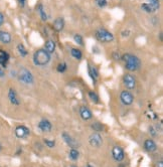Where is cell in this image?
Returning a JSON list of instances; mask_svg holds the SVG:
<instances>
[{
    "instance_id": "obj_1",
    "label": "cell",
    "mask_w": 163,
    "mask_h": 167,
    "mask_svg": "<svg viewBox=\"0 0 163 167\" xmlns=\"http://www.w3.org/2000/svg\"><path fill=\"white\" fill-rule=\"evenodd\" d=\"M121 59H123L125 62V68L130 71H138L141 67V61L139 58L134 55H131V53H125L121 56Z\"/></svg>"
},
{
    "instance_id": "obj_2",
    "label": "cell",
    "mask_w": 163,
    "mask_h": 167,
    "mask_svg": "<svg viewBox=\"0 0 163 167\" xmlns=\"http://www.w3.org/2000/svg\"><path fill=\"white\" fill-rule=\"evenodd\" d=\"M50 53L45 49H38L33 53V64L38 67H44L50 61Z\"/></svg>"
},
{
    "instance_id": "obj_3",
    "label": "cell",
    "mask_w": 163,
    "mask_h": 167,
    "mask_svg": "<svg viewBox=\"0 0 163 167\" xmlns=\"http://www.w3.org/2000/svg\"><path fill=\"white\" fill-rule=\"evenodd\" d=\"M17 79L20 83L24 84V85H32L34 83L33 74H31V71L25 68H20V71H18V74H17Z\"/></svg>"
},
{
    "instance_id": "obj_4",
    "label": "cell",
    "mask_w": 163,
    "mask_h": 167,
    "mask_svg": "<svg viewBox=\"0 0 163 167\" xmlns=\"http://www.w3.org/2000/svg\"><path fill=\"white\" fill-rule=\"evenodd\" d=\"M96 38L101 43H111L114 40V35L112 32L108 31L105 28H99L95 33Z\"/></svg>"
},
{
    "instance_id": "obj_5",
    "label": "cell",
    "mask_w": 163,
    "mask_h": 167,
    "mask_svg": "<svg viewBox=\"0 0 163 167\" xmlns=\"http://www.w3.org/2000/svg\"><path fill=\"white\" fill-rule=\"evenodd\" d=\"M89 143L91 144V146L95 148H100L103 144V138L102 136L100 135L98 132L91 134L89 137Z\"/></svg>"
},
{
    "instance_id": "obj_6",
    "label": "cell",
    "mask_w": 163,
    "mask_h": 167,
    "mask_svg": "<svg viewBox=\"0 0 163 167\" xmlns=\"http://www.w3.org/2000/svg\"><path fill=\"white\" fill-rule=\"evenodd\" d=\"M120 100H121V102L124 104V105L129 106V105H132L133 102H134V96L132 95L131 92L124 90V91L121 92Z\"/></svg>"
},
{
    "instance_id": "obj_7",
    "label": "cell",
    "mask_w": 163,
    "mask_h": 167,
    "mask_svg": "<svg viewBox=\"0 0 163 167\" xmlns=\"http://www.w3.org/2000/svg\"><path fill=\"white\" fill-rule=\"evenodd\" d=\"M123 84L128 90H133L136 88V79L131 74H126L123 77Z\"/></svg>"
},
{
    "instance_id": "obj_8",
    "label": "cell",
    "mask_w": 163,
    "mask_h": 167,
    "mask_svg": "<svg viewBox=\"0 0 163 167\" xmlns=\"http://www.w3.org/2000/svg\"><path fill=\"white\" fill-rule=\"evenodd\" d=\"M62 137L63 139V141H65V143L68 146H69L71 148H75L77 149L78 146H80V144H78V142L75 140V138H72V137L69 135V134L68 132H63L62 134Z\"/></svg>"
},
{
    "instance_id": "obj_9",
    "label": "cell",
    "mask_w": 163,
    "mask_h": 167,
    "mask_svg": "<svg viewBox=\"0 0 163 167\" xmlns=\"http://www.w3.org/2000/svg\"><path fill=\"white\" fill-rule=\"evenodd\" d=\"M112 156L118 162L123 161L124 158H125V153H124L123 148H121L120 146H115L113 150H112Z\"/></svg>"
},
{
    "instance_id": "obj_10",
    "label": "cell",
    "mask_w": 163,
    "mask_h": 167,
    "mask_svg": "<svg viewBox=\"0 0 163 167\" xmlns=\"http://www.w3.org/2000/svg\"><path fill=\"white\" fill-rule=\"evenodd\" d=\"M37 126H38V129L41 132H44V133L50 132L51 129H53V125H51L50 121H48L47 119H41Z\"/></svg>"
},
{
    "instance_id": "obj_11",
    "label": "cell",
    "mask_w": 163,
    "mask_h": 167,
    "mask_svg": "<svg viewBox=\"0 0 163 167\" xmlns=\"http://www.w3.org/2000/svg\"><path fill=\"white\" fill-rule=\"evenodd\" d=\"M29 134H30V131L28 128L25 126H17L16 129H15V136L19 139L26 138Z\"/></svg>"
},
{
    "instance_id": "obj_12",
    "label": "cell",
    "mask_w": 163,
    "mask_h": 167,
    "mask_svg": "<svg viewBox=\"0 0 163 167\" xmlns=\"http://www.w3.org/2000/svg\"><path fill=\"white\" fill-rule=\"evenodd\" d=\"M8 99H9V102H10L12 105L14 106H19L20 105V100L18 98L17 94H16V91L14 89H9L8 91Z\"/></svg>"
},
{
    "instance_id": "obj_13",
    "label": "cell",
    "mask_w": 163,
    "mask_h": 167,
    "mask_svg": "<svg viewBox=\"0 0 163 167\" xmlns=\"http://www.w3.org/2000/svg\"><path fill=\"white\" fill-rule=\"evenodd\" d=\"M80 115H81V118L85 121L90 120V119H92L93 117V114H92V112H91V110L88 108V107H85V106L80 108Z\"/></svg>"
},
{
    "instance_id": "obj_14",
    "label": "cell",
    "mask_w": 163,
    "mask_h": 167,
    "mask_svg": "<svg viewBox=\"0 0 163 167\" xmlns=\"http://www.w3.org/2000/svg\"><path fill=\"white\" fill-rule=\"evenodd\" d=\"M88 73H89V76L92 79V80L94 83H96L97 80L99 79V73H98V70L93 67V65H91L90 64H88Z\"/></svg>"
},
{
    "instance_id": "obj_15",
    "label": "cell",
    "mask_w": 163,
    "mask_h": 167,
    "mask_svg": "<svg viewBox=\"0 0 163 167\" xmlns=\"http://www.w3.org/2000/svg\"><path fill=\"white\" fill-rule=\"evenodd\" d=\"M144 148L148 152H155L157 150V145L152 139H147L144 142Z\"/></svg>"
},
{
    "instance_id": "obj_16",
    "label": "cell",
    "mask_w": 163,
    "mask_h": 167,
    "mask_svg": "<svg viewBox=\"0 0 163 167\" xmlns=\"http://www.w3.org/2000/svg\"><path fill=\"white\" fill-rule=\"evenodd\" d=\"M53 29L57 32L62 31L63 27H65V19L62 17H57L56 18V20L53 21Z\"/></svg>"
},
{
    "instance_id": "obj_17",
    "label": "cell",
    "mask_w": 163,
    "mask_h": 167,
    "mask_svg": "<svg viewBox=\"0 0 163 167\" xmlns=\"http://www.w3.org/2000/svg\"><path fill=\"white\" fill-rule=\"evenodd\" d=\"M12 40L11 34L7 31L4 30H0V43H4V44H8L10 43Z\"/></svg>"
},
{
    "instance_id": "obj_18",
    "label": "cell",
    "mask_w": 163,
    "mask_h": 167,
    "mask_svg": "<svg viewBox=\"0 0 163 167\" xmlns=\"http://www.w3.org/2000/svg\"><path fill=\"white\" fill-rule=\"evenodd\" d=\"M9 61V55L5 50H0V65L5 68Z\"/></svg>"
},
{
    "instance_id": "obj_19",
    "label": "cell",
    "mask_w": 163,
    "mask_h": 167,
    "mask_svg": "<svg viewBox=\"0 0 163 167\" xmlns=\"http://www.w3.org/2000/svg\"><path fill=\"white\" fill-rule=\"evenodd\" d=\"M56 43L51 39H48L45 41V44H44V49L46 50L48 53H53L56 52Z\"/></svg>"
},
{
    "instance_id": "obj_20",
    "label": "cell",
    "mask_w": 163,
    "mask_h": 167,
    "mask_svg": "<svg viewBox=\"0 0 163 167\" xmlns=\"http://www.w3.org/2000/svg\"><path fill=\"white\" fill-rule=\"evenodd\" d=\"M69 159L72 161H77L78 159V157H80V152H78V149L72 148L71 150H69Z\"/></svg>"
},
{
    "instance_id": "obj_21",
    "label": "cell",
    "mask_w": 163,
    "mask_h": 167,
    "mask_svg": "<svg viewBox=\"0 0 163 167\" xmlns=\"http://www.w3.org/2000/svg\"><path fill=\"white\" fill-rule=\"evenodd\" d=\"M71 55L72 58H75V59H78V61H80L83 58V53L78 49H75V47H72L71 49Z\"/></svg>"
},
{
    "instance_id": "obj_22",
    "label": "cell",
    "mask_w": 163,
    "mask_h": 167,
    "mask_svg": "<svg viewBox=\"0 0 163 167\" xmlns=\"http://www.w3.org/2000/svg\"><path fill=\"white\" fill-rule=\"evenodd\" d=\"M37 11H38L39 15H40V18H41L42 21H46V20H47V15H46V12H45V10H44L43 5H42V4H38Z\"/></svg>"
},
{
    "instance_id": "obj_23",
    "label": "cell",
    "mask_w": 163,
    "mask_h": 167,
    "mask_svg": "<svg viewBox=\"0 0 163 167\" xmlns=\"http://www.w3.org/2000/svg\"><path fill=\"white\" fill-rule=\"evenodd\" d=\"M147 3L149 4V6L152 8L153 11L155 12V11H157L160 8V2L159 0H147Z\"/></svg>"
},
{
    "instance_id": "obj_24",
    "label": "cell",
    "mask_w": 163,
    "mask_h": 167,
    "mask_svg": "<svg viewBox=\"0 0 163 167\" xmlns=\"http://www.w3.org/2000/svg\"><path fill=\"white\" fill-rule=\"evenodd\" d=\"M89 98H90V100L92 101L93 103H95V104H99L100 103V98L99 96L97 95L96 92H94V91H90L89 92Z\"/></svg>"
},
{
    "instance_id": "obj_25",
    "label": "cell",
    "mask_w": 163,
    "mask_h": 167,
    "mask_svg": "<svg viewBox=\"0 0 163 167\" xmlns=\"http://www.w3.org/2000/svg\"><path fill=\"white\" fill-rule=\"evenodd\" d=\"M17 50L22 58H24V56H26L27 55H28V52H27V49H25V46H24L22 43H19L17 46Z\"/></svg>"
},
{
    "instance_id": "obj_26",
    "label": "cell",
    "mask_w": 163,
    "mask_h": 167,
    "mask_svg": "<svg viewBox=\"0 0 163 167\" xmlns=\"http://www.w3.org/2000/svg\"><path fill=\"white\" fill-rule=\"evenodd\" d=\"M92 129H94L95 132H101L104 129V126H103L102 123H100V122H95V123L92 124Z\"/></svg>"
},
{
    "instance_id": "obj_27",
    "label": "cell",
    "mask_w": 163,
    "mask_h": 167,
    "mask_svg": "<svg viewBox=\"0 0 163 167\" xmlns=\"http://www.w3.org/2000/svg\"><path fill=\"white\" fill-rule=\"evenodd\" d=\"M74 40L75 41V43H78V46H84V39H83V36L78 33H75L74 35Z\"/></svg>"
},
{
    "instance_id": "obj_28",
    "label": "cell",
    "mask_w": 163,
    "mask_h": 167,
    "mask_svg": "<svg viewBox=\"0 0 163 167\" xmlns=\"http://www.w3.org/2000/svg\"><path fill=\"white\" fill-rule=\"evenodd\" d=\"M66 68H68V65H66V62H60V64L57 65L56 71H59V73L62 74V73H65V71H66Z\"/></svg>"
},
{
    "instance_id": "obj_29",
    "label": "cell",
    "mask_w": 163,
    "mask_h": 167,
    "mask_svg": "<svg viewBox=\"0 0 163 167\" xmlns=\"http://www.w3.org/2000/svg\"><path fill=\"white\" fill-rule=\"evenodd\" d=\"M141 8H142V10L145 11V12H147V13H152L154 12L153 9L149 6V4L148 3H143L141 5Z\"/></svg>"
},
{
    "instance_id": "obj_30",
    "label": "cell",
    "mask_w": 163,
    "mask_h": 167,
    "mask_svg": "<svg viewBox=\"0 0 163 167\" xmlns=\"http://www.w3.org/2000/svg\"><path fill=\"white\" fill-rule=\"evenodd\" d=\"M44 144L47 146L48 148H53L56 146V141L54 140H50V139H43Z\"/></svg>"
},
{
    "instance_id": "obj_31",
    "label": "cell",
    "mask_w": 163,
    "mask_h": 167,
    "mask_svg": "<svg viewBox=\"0 0 163 167\" xmlns=\"http://www.w3.org/2000/svg\"><path fill=\"white\" fill-rule=\"evenodd\" d=\"M96 3L100 8H104L107 6L108 2H107V0H96Z\"/></svg>"
},
{
    "instance_id": "obj_32",
    "label": "cell",
    "mask_w": 163,
    "mask_h": 167,
    "mask_svg": "<svg viewBox=\"0 0 163 167\" xmlns=\"http://www.w3.org/2000/svg\"><path fill=\"white\" fill-rule=\"evenodd\" d=\"M149 133H150L153 137H156L157 135H158V131H157L156 128H154L153 126L149 127Z\"/></svg>"
},
{
    "instance_id": "obj_33",
    "label": "cell",
    "mask_w": 163,
    "mask_h": 167,
    "mask_svg": "<svg viewBox=\"0 0 163 167\" xmlns=\"http://www.w3.org/2000/svg\"><path fill=\"white\" fill-rule=\"evenodd\" d=\"M113 58L115 59V61H119V59L121 58L120 53L118 52H113Z\"/></svg>"
},
{
    "instance_id": "obj_34",
    "label": "cell",
    "mask_w": 163,
    "mask_h": 167,
    "mask_svg": "<svg viewBox=\"0 0 163 167\" xmlns=\"http://www.w3.org/2000/svg\"><path fill=\"white\" fill-rule=\"evenodd\" d=\"M5 77V71L3 70V68L0 65V77Z\"/></svg>"
},
{
    "instance_id": "obj_35",
    "label": "cell",
    "mask_w": 163,
    "mask_h": 167,
    "mask_svg": "<svg viewBox=\"0 0 163 167\" xmlns=\"http://www.w3.org/2000/svg\"><path fill=\"white\" fill-rule=\"evenodd\" d=\"M4 23V15L2 13H0V26Z\"/></svg>"
},
{
    "instance_id": "obj_36",
    "label": "cell",
    "mask_w": 163,
    "mask_h": 167,
    "mask_svg": "<svg viewBox=\"0 0 163 167\" xmlns=\"http://www.w3.org/2000/svg\"><path fill=\"white\" fill-rule=\"evenodd\" d=\"M25 2H26V0H18V3L20 4L21 7H24V5H25Z\"/></svg>"
},
{
    "instance_id": "obj_37",
    "label": "cell",
    "mask_w": 163,
    "mask_h": 167,
    "mask_svg": "<svg viewBox=\"0 0 163 167\" xmlns=\"http://www.w3.org/2000/svg\"><path fill=\"white\" fill-rule=\"evenodd\" d=\"M156 167H163V161L160 160L156 163Z\"/></svg>"
},
{
    "instance_id": "obj_38",
    "label": "cell",
    "mask_w": 163,
    "mask_h": 167,
    "mask_svg": "<svg viewBox=\"0 0 163 167\" xmlns=\"http://www.w3.org/2000/svg\"><path fill=\"white\" fill-rule=\"evenodd\" d=\"M118 167H126V166H125V164L124 163H120L119 165H118Z\"/></svg>"
},
{
    "instance_id": "obj_39",
    "label": "cell",
    "mask_w": 163,
    "mask_h": 167,
    "mask_svg": "<svg viewBox=\"0 0 163 167\" xmlns=\"http://www.w3.org/2000/svg\"><path fill=\"white\" fill-rule=\"evenodd\" d=\"M69 167H78V166H77V165H75V164H72V165H71Z\"/></svg>"
},
{
    "instance_id": "obj_40",
    "label": "cell",
    "mask_w": 163,
    "mask_h": 167,
    "mask_svg": "<svg viewBox=\"0 0 163 167\" xmlns=\"http://www.w3.org/2000/svg\"><path fill=\"white\" fill-rule=\"evenodd\" d=\"M2 150V145H1V143H0V151Z\"/></svg>"
},
{
    "instance_id": "obj_41",
    "label": "cell",
    "mask_w": 163,
    "mask_h": 167,
    "mask_svg": "<svg viewBox=\"0 0 163 167\" xmlns=\"http://www.w3.org/2000/svg\"><path fill=\"white\" fill-rule=\"evenodd\" d=\"M87 167H92V165H90V164H88V166Z\"/></svg>"
}]
</instances>
